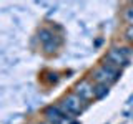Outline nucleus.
Listing matches in <instances>:
<instances>
[{"label":"nucleus","mask_w":133,"mask_h":124,"mask_svg":"<svg viewBox=\"0 0 133 124\" xmlns=\"http://www.w3.org/2000/svg\"><path fill=\"white\" fill-rule=\"evenodd\" d=\"M60 106H62V109L66 111V113L70 116H73V118L80 116L82 111H83V101L77 94H70V96L63 98V101L60 103Z\"/></svg>","instance_id":"obj_3"},{"label":"nucleus","mask_w":133,"mask_h":124,"mask_svg":"<svg viewBox=\"0 0 133 124\" xmlns=\"http://www.w3.org/2000/svg\"><path fill=\"white\" fill-rule=\"evenodd\" d=\"M125 36H127L128 41H133V25H130V27L127 28V33H125Z\"/></svg>","instance_id":"obj_7"},{"label":"nucleus","mask_w":133,"mask_h":124,"mask_svg":"<svg viewBox=\"0 0 133 124\" xmlns=\"http://www.w3.org/2000/svg\"><path fill=\"white\" fill-rule=\"evenodd\" d=\"M130 50L128 48H111L110 51H108V55H107V61L110 65H113L116 66V68H120V66H123V65H127L128 63V58H130Z\"/></svg>","instance_id":"obj_4"},{"label":"nucleus","mask_w":133,"mask_h":124,"mask_svg":"<svg viewBox=\"0 0 133 124\" xmlns=\"http://www.w3.org/2000/svg\"><path fill=\"white\" fill-rule=\"evenodd\" d=\"M120 76V68L110 65V63H103L97 71L93 73V78L98 84H107L110 86L111 83H115Z\"/></svg>","instance_id":"obj_1"},{"label":"nucleus","mask_w":133,"mask_h":124,"mask_svg":"<svg viewBox=\"0 0 133 124\" xmlns=\"http://www.w3.org/2000/svg\"><path fill=\"white\" fill-rule=\"evenodd\" d=\"M75 94H77L83 103H88L90 99L93 98V86H91L88 81H82V83H78V84H77Z\"/></svg>","instance_id":"obj_5"},{"label":"nucleus","mask_w":133,"mask_h":124,"mask_svg":"<svg viewBox=\"0 0 133 124\" xmlns=\"http://www.w3.org/2000/svg\"><path fill=\"white\" fill-rule=\"evenodd\" d=\"M108 88H110V86H107V84H97L93 88V96L97 99H102L105 94H108Z\"/></svg>","instance_id":"obj_6"},{"label":"nucleus","mask_w":133,"mask_h":124,"mask_svg":"<svg viewBox=\"0 0 133 124\" xmlns=\"http://www.w3.org/2000/svg\"><path fill=\"white\" fill-rule=\"evenodd\" d=\"M127 20L133 25V8H130V10H127Z\"/></svg>","instance_id":"obj_8"},{"label":"nucleus","mask_w":133,"mask_h":124,"mask_svg":"<svg viewBox=\"0 0 133 124\" xmlns=\"http://www.w3.org/2000/svg\"><path fill=\"white\" fill-rule=\"evenodd\" d=\"M45 119L50 124H73V116H70L66 111L62 109V106H48L45 107Z\"/></svg>","instance_id":"obj_2"},{"label":"nucleus","mask_w":133,"mask_h":124,"mask_svg":"<svg viewBox=\"0 0 133 124\" xmlns=\"http://www.w3.org/2000/svg\"><path fill=\"white\" fill-rule=\"evenodd\" d=\"M40 124H50V122H47V121H45V122H40Z\"/></svg>","instance_id":"obj_9"}]
</instances>
